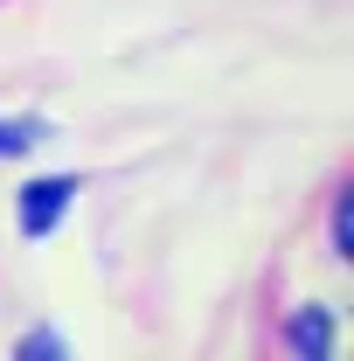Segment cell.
Wrapping results in <instances>:
<instances>
[{
	"label": "cell",
	"mask_w": 354,
	"mask_h": 361,
	"mask_svg": "<svg viewBox=\"0 0 354 361\" xmlns=\"http://www.w3.org/2000/svg\"><path fill=\"white\" fill-rule=\"evenodd\" d=\"M49 126L42 118H0V153H28V146H42Z\"/></svg>",
	"instance_id": "cell-2"
},
{
	"label": "cell",
	"mask_w": 354,
	"mask_h": 361,
	"mask_svg": "<svg viewBox=\"0 0 354 361\" xmlns=\"http://www.w3.org/2000/svg\"><path fill=\"white\" fill-rule=\"evenodd\" d=\"M70 195H77V180H35V188L21 195V236H49L56 216L70 209Z\"/></svg>",
	"instance_id": "cell-1"
}]
</instances>
